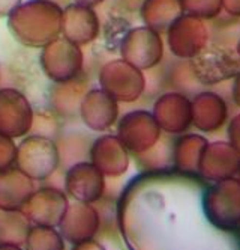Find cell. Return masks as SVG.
Here are the masks:
<instances>
[{"mask_svg": "<svg viewBox=\"0 0 240 250\" xmlns=\"http://www.w3.org/2000/svg\"><path fill=\"white\" fill-rule=\"evenodd\" d=\"M63 9L53 0H29L8 17L14 37L24 45L44 47L62 33Z\"/></svg>", "mask_w": 240, "mask_h": 250, "instance_id": "cell-1", "label": "cell"}, {"mask_svg": "<svg viewBox=\"0 0 240 250\" xmlns=\"http://www.w3.org/2000/svg\"><path fill=\"white\" fill-rule=\"evenodd\" d=\"M41 66L48 79L56 83L69 82L80 76L83 69V51L68 38L57 37L42 47Z\"/></svg>", "mask_w": 240, "mask_h": 250, "instance_id": "cell-2", "label": "cell"}, {"mask_svg": "<svg viewBox=\"0 0 240 250\" xmlns=\"http://www.w3.org/2000/svg\"><path fill=\"white\" fill-rule=\"evenodd\" d=\"M146 80L141 71L125 59L111 61L99 73V86L117 103L135 101L144 89Z\"/></svg>", "mask_w": 240, "mask_h": 250, "instance_id": "cell-3", "label": "cell"}, {"mask_svg": "<svg viewBox=\"0 0 240 250\" xmlns=\"http://www.w3.org/2000/svg\"><path fill=\"white\" fill-rule=\"evenodd\" d=\"M35 113L27 98L17 89H0V133L21 137L33 127Z\"/></svg>", "mask_w": 240, "mask_h": 250, "instance_id": "cell-4", "label": "cell"}, {"mask_svg": "<svg viewBox=\"0 0 240 250\" xmlns=\"http://www.w3.org/2000/svg\"><path fill=\"white\" fill-rule=\"evenodd\" d=\"M122 59L138 69L152 68L162 58V42L156 30L137 27L129 30L120 44Z\"/></svg>", "mask_w": 240, "mask_h": 250, "instance_id": "cell-5", "label": "cell"}, {"mask_svg": "<svg viewBox=\"0 0 240 250\" xmlns=\"http://www.w3.org/2000/svg\"><path fill=\"white\" fill-rule=\"evenodd\" d=\"M57 158V146L51 139L41 134L24 139L20 148H17V160L20 167L38 178L45 176L56 167Z\"/></svg>", "mask_w": 240, "mask_h": 250, "instance_id": "cell-6", "label": "cell"}, {"mask_svg": "<svg viewBox=\"0 0 240 250\" xmlns=\"http://www.w3.org/2000/svg\"><path fill=\"white\" fill-rule=\"evenodd\" d=\"M117 137L126 149L140 152L150 148L159 137V125L153 115L135 110L126 113L117 127Z\"/></svg>", "mask_w": 240, "mask_h": 250, "instance_id": "cell-7", "label": "cell"}, {"mask_svg": "<svg viewBox=\"0 0 240 250\" xmlns=\"http://www.w3.org/2000/svg\"><path fill=\"white\" fill-rule=\"evenodd\" d=\"M80 115L92 131H105L111 128L119 118V104L102 89H92L80 103Z\"/></svg>", "mask_w": 240, "mask_h": 250, "instance_id": "cell-8", "label": "cell"}, {"mask_svg": "<svg viewBox=\"0 0 240 250\" xmlns=\"http://www.w3.org/2000/svg\"><path fill=\"white\" fill-rule=\"evenodd\" d=\"M99 33V20L90 6L74 3L63 9L62 35L77 45L89 44Z\"/></svg>", "mask_w": 240, "mask_h": 250, "instance_id": "cell-9", "label": "cell"}, {"mask_svg": "<svg viewBox=\"0 0 240 250\" xmlns=\"http://www.w3.org/2000/svg\"><path fill=\"white\" fill-rule=\"evenodd\" d=\"M92 160L95 166H99L105 173H123L128 166L126 146L117 136H101L92 145Z\"/></svg>", "mask_w": 240, "mask_h": 250, "instance_id": "cell-10", "label": "cell"}, {"mask_svg": "<svg viewBox=\"0 0 240 250\" xmlns=\"http://www.w3.org/2000/svg\"><path fill=\"white\" fill-rule=\"evenodd\" d=\"M182 0H146L141 8V19L153 30L167 29L171 20L182 14Z\"/></svg>", "mask_w": 240, "mask_h": 250, "instance_id": "cell-11", "label": "cell"}, {"mask_svg": "<svg viewBox=\"0 0 240 250\" xmlns=\"http://www.w3.org/2000/svg\"><path fill=\"white\" fill-rule=\"evenodd\" d=\"M83 83H77V77L72 79L69 82H63V83H57L56 89L51 92V101L56 105V109L59 112H65V109H69L68 112H72L71 109H75L72 105L74 98L77 100H83L80 89H81Z\"/></svg>", "mask_w": 240, "mask_h": 250, "instance_id": "cell-12", "label": "cell"}, {"mask_svg": "<svg viewBox=\"0 0 240 250\" xmlns=\"http://www.w3.org/2000/svg\"><path fill=\"white\" fill-rule=\"evenodd\" d=\"M17 160V146L12 137L0 133V170H8V167Z\"/></svg>", "mask_w": 240, "mask_h": 250, "instance_id": "cell-13", "label": "cell"}, {"mask_svg": "<svg viewBox=\"0 0 240 250\" xmlns=\"http://www.w3.org/2000/svg\"><path fill=\"white\" fill-rule=\"evenodd\" d=\"M21 3V0H0V17H9V14Z\"/></svg>", "mask_w": 240, "mask_h": 250, "instance_id": "cell-14", "label": "cell"}, {"mask_svg": "<svg viewBox=\"0 0 240 250\" xmlns=\"http://www.w3.org/2000/svg\"><path fill=\"white\" fill-rule=\"evenodd\" d=\"M75 2H77V3H81V5H84V6L93 8V6H96V5L102 3L104 0H75Z\"/></svg>", "mask_w": 240, "mask_h": 250, "instance_id": "cell-15", "label": "cell"}]
</instances>
